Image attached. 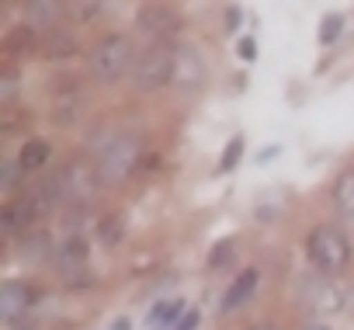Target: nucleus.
I'll return each mask as SVG.
<instances>
[{"label":"nucleus","instance_id":"obj_1","mask_svg":"<svg viewBox=\"0 0 354 330\" xmlns=\"http://www.w3.org/2000/svg\"><path fill=\"white\" fill-rule=\"evenodd\" d=\"M136 59H139V56H136L132 39L111 32V35H104V39L91 49V77H94L97 84H118V80L136 66Z\"/></svg>","mask_w":354,"mask_h":330},{"label":"nucleus","instance_id":"obj_2","mask_svg":"<svg viewBox=\"0 0 354 330\" xmlns=\"http://www.w3.org/2000/svg\"><path fill=\"white\" fill-rule=\"evenodd\" d=\"M174 66H177V46L174 42H149L132 66V87L139 94H153V91L174 84Z\"/></svg>","mask_w":354,"mask_h":330},{"label":"nucleus","instance_id":"obj_3","mask_svg":"<svg viewBox=\"0 0 354 330\" xmlns=\"http://www.w3.org/2000/svg\"><path fill=\"white\" fill-rule=\"evenodd\" d=\"M306 254H309V261H313L316 271H323V275H340V271L351 264V240L344 237L340 226L319 223V226L306 237Z\"/></svg>","mask_w":354,"mask_h":330},{"label":"nucleus","instance_id":"obj_4","mask_svg":"<svg viewBox=\"0 0 354 330\" xmlns=\"http://www.w3.org/2000/svg\"><path fill=\"white\" fill-rule=\"evenodd\" d=\"M139 139L122 132V136H111L101 153H97V174H101V185H118L125 181L132 171H136V163H139Z\"/></svg>","mask_w":354,"mask_h":330},{"label":"nucleus","instance_id":"obj_5","mask_svg":"<svg viewBox=\"0 0 354 330\" xmlns=\"http://www.w3.org/2000/svg\"><path fill=\"white\" fill-rule=\"evenodd\" d=\"M59 181H63V199L66 202L87 205V202H94V195L101 188L97 163H91V160H70L66 167L59 171Z\"/></svg>","mask_w":354,"mask_h":330},{"label":"nucleus","instance_id":"obj_6","mask_svg":"<svg viewBox=\"0 0 354 330\" xmlns=\"http://www.w3.org/2000/svg\"><path fill=\"white\" fill-rule=\"evenodd\" d=\"M136 28L149 39V42H170V35L181 28V18H177L167 4H146L136 15Z\"/></svg>","mask_w":354,"mask_h":330},{"label":"nucleus","instance_id":"obj_7","mask_svg":"<svg viewBox=\"0 0 354 330\" xmlns=\"http://www.w3.org/2000/svg\"><path fill=\"white\" fill-rule=\"evenodd\" d=\"M205 56L195 46L177 49V66H174V87L177 91H198L205 84Z\"/></svg>","mask_w":354,"mask_h":330},{"label":"nucleus","instance_id":"obj_8","mask_svg":"<svg viewBox=\"0 0 354 330\" xmlns=\"http://www.w3.org/2000/svg\"><path fill=\"white\" fill-rule=\"evenodd\" d=\"M21 15L25 25L35 32H53L59 28V21L66 18V0H21Z\"/></svg>","mask_w":354,"mask_h":330},{"label":"nucleus","instance_id":"obj_9","mask_svg":"<svg viewBox=\"0 0 354 330\" xmlns=\"http://www.w3.org/2000/svg\"><path fill=\"white\" fill-rule=\"evenodd\" d=\"M80 108H84V91H80L77 77H59L56 101H53V118L63 122V125H70V122H77Z\"/></svg>","mask_w":354,"mask_h":330},{"label":"nucleus","instance_id":"obj_10","mask_svg":"<svg viewBox=\"0 0 354 330\" xmlns=\"http://www.w3.org/2000/svg\"><path fill=\"white\" fill-rule=\"evenodd\" d=\"M35 302V288H28L25 282H4L0 288V316L8 323H18L21 313H28Z\"/></svg>","mask_w":354,"mask_h":330},{"label":"nucleus","instance_id":"obj_11","mask_svg":"<svg viewBox=\"0 0 354 330\" xmlns=\"http://www.w3.org/2000/svg\"><path fill=\"white\" fill-rule=\"evenodd\" d=\"M59 199H63V181H59V174H49V178L35 181V185L25 192V202L32 205L35 219H39V216H46V212H53Z\"/></svg>","mask_w":354,"mask_h":330},{"label":"nucleus","instance_id":"obj_12","mask_svg":"<svg viewBox=\"0 0 354 330\" xmlns=\"http://www.w3.org/2000/svg\"><path fill=\"white\" fill-rule=\"evenodd\" d=\"M87 257H91V247L84 233H73L56 247V264L63 268V275H80L87 268Z\"/></svg>","mask_w":354,"mask_h":330},{"label":"nucleus","instance_id":"obj_13","mask_svg":"<svg viewBox=\"0 0 354 330\" xmlns=\"http://www.w3.org/2000/svg\"><path fill=\"white\" fill-rule=\"evenodd\" d=\"M39 53H42L46 59H73V56L80 53V46H77L73 32H66V28L59 25V28H53V32H46V35H42Z\"/></svg>","mask_w":354,"mask_h":330},{"label":"nucleus","instance_id":"obj_14","mask_svg":"<svg viewBox=\"0 0 354 330\" xmlns=\"http://www.w3.org/2000/svg\"><path fill=\"white\" fill-rule=\"evenodd\" d=\"M39 46H42V39H35V28H28V25H18V28H11L4 35V56L8 59H25Z\"/></svg>","mask_w":354,"mask_h":330},{"label":"nucleus","instance_id":"obj_15","mask_svg":"<svg viewBox=\"0 0 354 330\" xmlns=\"http://www.w3.org/2000/svg\"><path fill=\"white\" fill-rule=\"evenodd\" d=\"M257 292V271L254 268H247L243 275H236L233 278V285L226 288V295H223V309L226 313H233V309H240L243 302H250V295Z\"/></svg>","mask_w":354,"mask_h":330},{"label":"nucleus","instance_id":"obj_16","mask_svg":"<svg viewBox=\"0 0 354 330\" xmlns=\"http://www.w3.org/2000/svg\"><path fill=\"white\" fill-rule=\"evenodd\" d=\"M32 219H35V212H32V205L25 202V195H15V199H8V202H4L0 223H4V230H8V233L28 230V226H32Z\"/></svg>","mask_w":354,"mask_h":330},{"label":"nucleus","instance_id":"obj_17","mask_svg":"<svg viewBox=\"0 0 354 330\" xmlns=\"http://www.w3.org/2000/svg\"><path fill=\"white\" fill-rule=\"evenodd\" d=\"M49 160H53V146L46 139H28L18 153V167L28 174V171H42Z\"/></svg>","mask_w":354,"mask_h":330},{"label":"nucleus","instance_id":"obj_18","mask_svg":"<svg viewBox=\"0 0 354 330\" xmlns=\"http://www.w3.org/2000/svg\"><path fill=\"white\" fill-rule=\"evenodd\" d=\"M333 205L340 216L354 219V167H347L337 181H333Z\"/></svg>","mask_w":354,"mask_h":330},{"label":"nucleus","instance_id":"obj_19","mask_svg":"<svg viewBox=\"0 0 354 330\" xmlns=\"http://www.w3.org/2000/svg\"><path fill=\"white\" fill-rule=\"evenodd\" d=\"M18 98V73L15 66H4L0 70V108H11Z\"/></svg>","mask_w":354,"mask_h":330},{"label":"nucleus","instance_id":"obj_20","mask_svg":"<svg viewBox=\"0 0 354 330\" xmlns=\"http://www.w3.org/2000/svg\"><path fill=\"white\" fill-rule=\"evenodd\" d=\"M340 32H344V15H326L319 21V42L323 46H333L340 39Z\"/></svg>","mask_w":354,"mask_h":330},{"label":"nucleus","instance_id":"obj_21","mask_svg":"<svg viewBox=\"0 0 354 330\" xmlns=\"http://www.w3.org/2000/svg\"><path fill=\"white\" fill-rule=\"evenodd\" d=\"M240 153H243V139L233 136L230 146H226V153H223V160H219V167H223V171H233V167H236V160H240Z\"/></svg>","mask_w":354,"mask_h":330},{"label":"nucleus","instance_id":"obj_22","mask_svg":"<svg viewBox=\"0 0 354 330\" xmlns=\"http://www.w3.org/2000/svg\"><path fill=\"white\" fill-rule=\"evenodd\" d=\"M101 237H104V244H118V240H122V219L111 216V219L101 226Z\"/></svg>","mask_w":354,"mask_h":330},{"label":"nucleus","instance_id":"obj_23","mask_svg":"<svg viewBox=\"0 0 354 330\" xmlns=\"http://www.w3.org/2000/svg\"><path fill=\"white\" fill-rule=\"evenodd\" d=\"M230 254H233V244H230V240H223V244H216V250H212L209 264H212V268H219L223 261H230Z\"/></svg>","mask_w":354,"mask_h":330},{"label":"nucleus","instance_id":"obj_24","mask_svg":"<svg viewBox=\"0 0 354 330\" xmlns=\"http://www.w3.org/2000/svg\"><path fill=\"white\" fill-rule=\"evenodd\" d=\"M97 8H101V0H80V8H77V18H84V21H91Z\"/></svg>","mask_w":354,"mask_h":330},{"label":"nucleus","instance_id":"obj_25","mask_svg":"<svg viewBox=\"0 0 354 330\" xmlns=\"http://www.w3.org/2000/svg\"><path fill=\"white\" fill-rule=\"evenodd\" d=\"M240 59H247V63L257 59V42H254V39H243V42H240Z\"/></svg>","mask_w":354,"mask_h":330},{"label":"nucleus","instance_id":"obj_26","mask_svg":"<svg viewBox=\"0 0 354 330\" xmlns=\"http://www.w3.org/2000/svg\"><path fill=\"white\" fill-rule=\"evenodd\" d=\"M18 174H21L18 163H8V174H4V188H8V192H15V188H18Z\"/></svg>","mask_w":354,"mask_h":330},{"label":"nucleus","instance_id":"obj_27","mask_svg":"<svg viewBox=\"0 0 354 330\" xmlns=\"http://www.w3.org/2000/svg\"><path fill=\"white\" fill-rule=\"evenodd\" d=\"M195 323H198V313H188V316L181 320V327H177V330H192Z\"/></svg>","mask_w":354,"mask_h":330},{"label":"nucleus","instance_id":"obj_28","mask_svg":"<svg viewBox=\"0 0 354 330\" xmlns=\"http://www.w3.org/2000/svg\"><path fill=\"white\" fill-rule=\"evenodd\" d=\"M226 28H230V32L240 28V11H236V8H230V25H226Z\"/></svg>","mask_w":354,"mask_h":330},{"label":"nucleus","instance_id":"obj_29","mask_svg":"<svg viewBox=\"0 0 354 330\" xmlns=\"http://www.w3.org/2000/svg\"><path fill=\"white\" fill-rule=\"evenodd\" d=\"M306 330H330V327H323V323H313V327H306Z\"/></svg>","mask_w":354,"mask_h":330},{"label":"nucleus","instance_id":"obj_30","mask_svg":"<svg viewBox=\"0 0 354 330\" xmlns=\"http://www.w3.org/2000/svg\"><path fill=\"white\" fill-rule=\"evenodd\" d=\"M254 330H278V327H271V323H261V327H254Z\"/></svg>","mask_w":354,"mask_h":330}]
</instances>
